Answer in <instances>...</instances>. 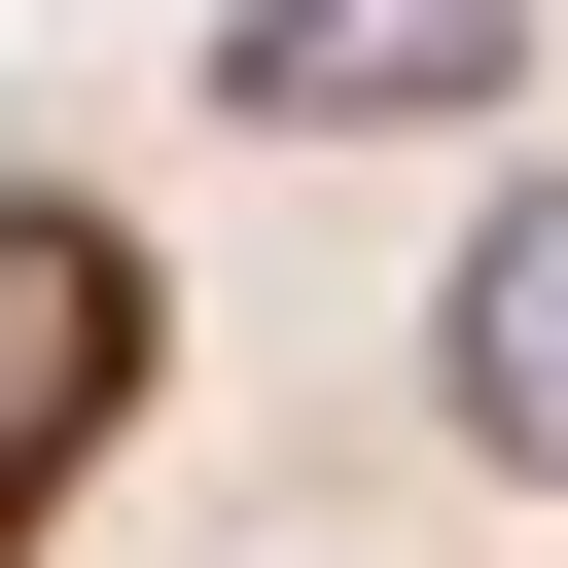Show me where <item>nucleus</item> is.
I'll return each instance as SVG.
<instances>
[{
  "mask_svg": "<svg viewBox=\"0 0 568 568\" xmlns=\"http://www.w3.org/2000/svg\"><path fill=\"white\" fill-rule=\"evenodd\" d=\"M497 71V0H284L248 36V106H462Z\"/></svg>",
  "mask_w": 568,
  "mask_h": 568,
  "instance_id": "nucleus-1",
  "label": "nucleus"
},
{
  "mask_svg": "<svg viewBox=\"0 0 568 568\" xmlns=\"http://www.w3.org/2000/svg\"><path fill=\"white\" fill-rule=\"evenodd\" d=\"M462 355H497V426H532V462H568V213H532V248H497V284H462Z\"/></svg>",
  "mask_w": 568,
  "mask_h": 568,
  "instance_id": "nucleus-2",
  "label": "nucleus"
}]
</instances>
